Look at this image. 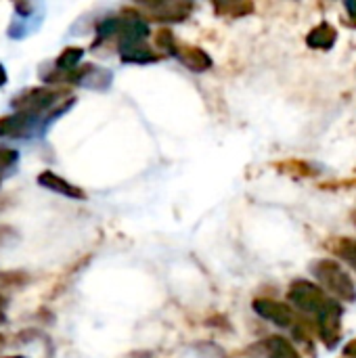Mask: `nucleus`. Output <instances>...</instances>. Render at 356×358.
Returning <instances> with one entry per match:
<instances>
[{
  "label": "nucleus",
  "mask_w": 356,
  "mask_h": 358,
  "mask_svg": "<svg viewBox=\"0 0 356 358\" xmlns=\"http://www.w3.org/2000/svg\"><path fill=\"white\" fill-rule=\"evenodd\" d=\"M218 10H222V13H227V10H231L233 13V17H241L243 13H250L254 6L252 4H243V6H237V4H222V6H216Z\"/></svg>",
  "instance_id": "4468645a"
},
{
  "label": "nucleus",
  "mask_w": 356,
  "mask_h": 358,
  "mask_svg": "<svg viewBox=\"0 0 356 358\" xmlns=\"http://www.w3.org/2000/svg\"><path fill=\"white\" fill-rule=\"evenodd\" d=\"M6 84V71H4V65L0 63V88Z\"/></svg>",
  "instance_id": "f3484780"
},
{
  "label": "nucleus",
  "mask_w": 356,
  "mask_h": 358,
  "mask_svg": "<svg viewBox=\"0 0 356 358\" xmlns=\"http://www.w3.org/2000/svg\"><path fill=\"white\" fill-rule=\"evenodd\" d=\"M290 302L304 315L317 319L319 336L327 346H336L340 340V317L342 308L336 300H332L319 285L308 281H296L290 289Z\"/></svg>",
  "instance_id": "f257e3e1"
},
{
  "label": "nucleus",
  "mask_w": 356,
  "mask_h": 358,
  "mask_svg": "<svg viewBox=\"0 0 356 358\" xmlns=\"http://www.w3.org/2000/svg\"><path fill=\"white\" fill-rule=\"evenodd\" d=\"M155 44H157L159 48H166V50L172 52V55L178 52V48H176V44H174V38H172L170 31H166V29H162V31L155 34Z\"/></svg>",
  "instance_id": "ddd939ff"
},
{
  "label": "nucleus",
  "mask_w": 356,
  "mask_h": 358,
  "mask_svg": "<svg viewBox=\"0 0 356 358\" xmlns=\"http://www.w3.org/2000/svg\"><path fill=\"white\" fill-rule=\"evenodd\" d=\"M336 38H338L336 29H334L329 23H321V25H317V27L308 34L306 42H308V46H313V48L327 50V48H332V46L336 44Z\"/></svg>",
  "instance_id": "6e6552de"
},
{
  "label": "nucleus",
  "mask_w": 356,
  "mask_h": 358,
  "mask_svg": "<svg viewBox=\"0 0 356 358\" xmlns=\"http://www.w3.org/2000/svg\"><path fill=\"white\" fill-rule=\"evenodd\" d=\"M178 59L191 69V71H206L212 67V59L206 50L197 48V46H187V48H180L178 52Z\"/></svg>",
  "instance_id": "0eeeda50"
},
{
  "label": "nucleus",
  "mask_w": 356,
  "mask_h": 358,
  "mask_svg": "<svg viewBox=\"0 0 356 358\" xmlns=\"http://www.w3.org/2000/svg\"><path fill=\"white\" fill-rule=\"evenodd\" d=\"M15 10H17L19 17L25 19V17H29V13L34 10V4H29V2H17V4H15Z\"/></svg>",
  "instance_id": "2eb2a0df"
},
{
  "label": "nucleus",
  "mask_w": 356,
  "mask_h": 358,
  "mask_svg": "<svg viewBox=\"0 0 356 358\" xmlns=\"http://www.w3.org/2000/svg\"><path fill=\"white\" fill-rule=\"evenodd\" d=\"M0 180H2V178H0Z\"/></svg>",
  "instance_id": "aec40b11"
},
{
  "label": "nucleus",
  "mask_w": 356,
  "mask_h": 358,
  "mask_svg": "<svg viewBox=\"0 0 356 358\" xmlns=\"http://www.w3.org/2000/svg\"><path fill=\"white\" fill-rule=\"evenodd\" d=\"M4 306H6V300L0 296V323H4Z\"/></svg>",
  "instance_id": "a211bd4d"
},
{
  "label": "nucleus",
  "mask_w": 356,
  "mask_h": 358,
  "mask_svg": "<svg viewBox=\"0 0 356 358\" xmlns=\"http://www.w3.org/2000/svg\"><path fill=\"white\" fill-rule=\"evenodd\" d=\"M254 310L262 319H266V321H271V323H275L279 327L294 329L296 336L304 340L302 329L298 327V317H296V313L287 304H281V302H275V300H256L254 302Z\"/></svg>",
  "instance_id": "20e7f679"
},
{
  "label": "nucleus",
  "mask_w": 356,
  "mask_h": 358,
  "mask_svg": "<svg viewBox=\"0 0 356 358\" xmlns=\"http://www.w3.org/2000/svg\"><path fill=\"white\" fill-rule=\"evenodd\" d=\"M344 352H346V357L356 358V340H353V342L344 348Z\"/></svg>",
  "instance_id": "dca6fc26"
},
{
  "label": "nucleus",
  "mask_w": 356,
  "mask_h": 358,
  "mask_svg": "<svg viewBox=\"0 0 356 358\" xmlns=\"http://www.w3.org/2000/svg\"><path fill=\"white\" fill-rule=\"evenodd\" d=\"M67 96L65 88H50V86H38V88H29L19 92L13 101L10 107L15 109V113H25L29 117L40 120V115L44 111H50L52 107L57 109V105L61 103V99ZM69 99V96H67ZM61 107V105H59ZM52 113V111H50Z\"/></svg>",
  "instance_id": "f03ea898"
},
{
  "label": "nucleus",
  "mask_w": 356,
  "mask_h": 358,
  "mask_svg": "<svg viewBox=\"0 0 356 358\" xmlns=\"http://www.w3.org/2000/svg\"><path fill=\"white\" fill-rule=\"evenodd\" d=\"M315 275L319 283L344 302H356V287L350 275L334 260H321L315 264Z\"/></svg>",
  "instance_id": "7ed1b4c3"
},
{
  "label": "nucleus",
  "mask_w": 356,
  "mask_h": 358,
  "mask_svg": "<svg viewBox=\"0 0 356 358\" xmlns=\"http://www.w3.org/2000/svg\"><path fill=\"white\" fill-rule=\"evenodd\" d=\"M29 281V277L21 271L13 273H0V287H21Z\"/></svg>",
  "instance_id": "9b49d317"
},
{
  "label": "nucleus",
  "mask_w": 356,
  "mask_h": 358,
  "mask_svg": "<svg viewBox=\"0 0 356 358\" xmlns=\"http://www.w3.org/2000/svg\"><path fill=\"white\" fill-rule=\"evenodd\" d=\"M120 57H122L124 63H151V61L157 59V55L149 46H145V44L124 48V50H120Z\"/></svg>",
  "instance_id": "1a4fd4ad"
},
{
  "label": "nucleus",
  "mask_w": 356,
  "mask_h": 358,
  "mask_svg": "<svg viewBox=\"0 0 356 358\" xmlns=\"http://www.w3.org/2000/svg\"><path fill=\"white\" fill-rule=\"evenodd\" d=\"M346 10H348L353 17H356V2H346Z\"/></svg>",
  "instance_id": "6ab92c4d"
},
{
  "label": "nucleus",
  "mask_w": 356,
  "mask_h": 358,
  "mask_svg": "<svg viewBox=\"0 0 356 358\" xmlns=\"http://www.w3.org/2000/svg\"><path fill=\"white\" fill-rule=\"evenodd\" d=\"M38 185L44 187V189H48V191L61 193V195H65V197H69V199H86V193H84L80 187L67 182L65 178L57 176V174L50 172V170H44V172L38 174Z\"/></svg>",
  "instance_id": "423d86ee"
},
{
  "label": "nucleus",
  "mask_w": 356,
  "mask_h": 358,
  "mask_svg": "<svg viewBox=\"0 0 356 358\" xmlns=\"http://www.w3.org/2000/svg\"><path fill=\"white\" fill-rule=\"evenodd\" d=\"M269 358H300V355L296 352V348L287 340L273 338L269 342Z\"/></svg>",
  "instance_id": "9d476101"
},
{
  "label": "nucleus",
  "mask_w": 356,
  "mask_h": 358,
  "mask_svg": "<svg viewBox=\"0 0 356 358\" xmlns=\"http://www.w3.org/2000/svg\"><path fill=\"white\" fill-rule=\"evenodd\" d=\"M19 159V153L15 149H8V147H0V178L6 170H10Z\"/></svg>",
  "instance_id": "f8f14e48"
},
{
  "label": "nucleus",
  "mask_w": 356,
  "mask_h": 358,
  "mask_svg": "<svg viewBox=\"0 0 356 358\" xmlns=\"http://www.w3.org/2000/svg\"><path fill=\"white\" fill-rule=\"evenodd\" d=\"M36 126H38V120L36 117H29L25 113L0 115V136L23 138V136H29L36 130Z\"/></svg>",
  "instance_id": "39448f33"
}]
</instances>
